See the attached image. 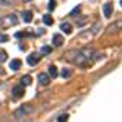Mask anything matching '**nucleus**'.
I'll list each match as a JSON object with an SVG mask.
<instances>
[{
	"label": "nucleus",
	"instance_id": "6ab92c4d",
	"mask_svg": "<svg viewBox=\"0 0 122 122\" xmlns=\"http://www.w3.org/2000/svg\"><path fill=\"white\" fill-rule=\"evenodd\" d=\"M80 13V7H76V8H73L72 11H70V16H75V15H78Z\"/></svg>",
	"mask_w": 122,
	"mask_h": 122
},
{
	"label": "nucleus",
	"instance_id": "4be33fe9",
	"mask_svg": "<svg viewBox=\"0 0 122 122\" xmlns=\"http://www.w3.org/2000/svg\"><path fill=\"white\" fill-rule=\"evenodd\" d=\"M0 60H2V62L7 60V54H5V52H0Z\"/></svg>",
	"mask_w": 122,
	"mask_h": 122
},
{
	"label": "nucleus",
	"instance_id": "f8f14e48",
	"mask_svg": "<svg viewBox=\"0 0 122 122\" xmlns=\"http://www.w3.org/2000/svg\"><path fill=\"white\" fill-rule=\"evenodd\" d=\"M20 67H21V60H20V59H13V60L10 62V68H11V70H18Z\"/></svg>",
	"mask_w": 122,
	"mask_h": 122
},
{
	"label": "nucleus",
	"instance_id": "dca6fc26",
	"mask_svg": "<svg viewBox=\"0 0 122 122\" xmlns=\"http://www.w3.org/2000/svg\"><path fill=\"white\" fill-rule=\"evenodd\" d=\"M56 0H49V3H47V8H49V11H52V10L56 8Z\"/></svg>",
	"mask_w": 122,
	"mask_h": 122
},
{
	"label": "nucleus",
	"instance_id": "5701e85b",
	"mask_svg": "<svg viewBox=\"0 0 122 122\" xmlns=\"http://www.w3.org/2000/svg\"><path fill=\"white\" fill-rule=\"evenodd\" d=\"M23 36H25V33H23V31H20V33H16V34H15V38H23Z\"/></svg>",
	"mask_w": 122,
	"mask_h": 122
},
{
	"label": "nucleus",
	"instance_id": "1a4fd4ad",
	"mask_svg": "<svg viewBox=\"0 0 122 122\" xmlns=\"http://www.w3.org/2000/svg\"><path fill=\"white\" fill-rule=\"evenodd\" d=\"M52 42H54V46H62V44H64V36H62V34H54Z\"/></svg>",
	"mask_w": 122,
	"mask_h": 122
},
{
	"label": "nucleus",
	"instance_id": "6e6552de",
	"mask_svg": "<svg viewBox=\"0 0 122 122\" xmlns=\"http://www.w3.org/2000/svg\"><path fill=\"white\" fill-rule=\"evenodd\" d=\"M60 29H62L65 34H70V33L73 31V26H72L70 23H67V21H65V23H62V25H60Z\"/></svg>",
	"mask_w": 122,
	"mask_h": 122
},
{
	"label": "nucleus",
	"instance_id": "9d476101",
	"mask_svg": "<svg viewBox=\"0 0 122 122\" xmlns=\"http://www.w3.org/2000/svg\"><path fill=\"white\" fill-rule=\"evenodd\" d=\"M23 21L25 23H31L33 21V11H29V10L23 11Z\"/></svg>",
	"mask_w": 122,
	"mask_h": 122
},
{
	"label": "nucleus",
	"instance_id": "0eeeda50",
	"mask_svg": "<svg viewBox=\"0 0 122 122\" xmlns=\"http://www.w3.org/2000/svg\"><path fill=\"white\" fill-rule=\"evenodd\" d=\"M26 60H28V64L31 67H34V65H38V62H39V56L38 54H31V56H28Z\"/></svg>",
	"mask_w": 122,
	"mask_h": 122
},
{
	"label": "nucleus",
	"instance_id": "7ed1b4c3",
	"mask_svg": "<svg viewBox=\"0 0 122 122\" xmlns=\"http://www.w3.org/2000/svg\"><path fill=\"white\" fill-rule=\"evenodd\" d=\"M18 23V18H16V15H7L5 18H2V25L3 26H13V25H16Z\"/></svg>",
	"mask_w": 122,
	"mask_h": 122
},
{
	"label": "nucleus",
	"instance_id": "20e7f679",
	"mask_svg": "<svg viewBox=\"0 0 122 122\" xmlns=\"http://www.w3.org/2000/svg\"><path fill=\"white\" fill-rule=\"evenodd\" d=\"M103 11H104V16H106V18H109V16H112L114 5L111 3V2H107V3H104V7H103Z\"/></svg>",
	"mask_w": 122,
	"mask_h": 122
},
{
	"label": "nucleus",
	"instance_id": "423d86ee",
	"mask_svg": "<svg viewBox=\"0 0 122 122\" xmlns=\"http://www.w3.org/2000/svg\"><path fill=\"white\" fill-rule=\"evenodd\" d=\"M38 81L46 86V85H49V81H51V76L47 75V73H39L38 75Z\"/></svg>",
	"mask_w": 122,
	"mask_h": 122
},
{
	"label": "nucleus",
	"instance_id": "412c9836",
	"mask_svg": "<svg viewBox=\"0 0 122 122\" xmlns=\"http://www.w3.org/2000/svg\"><path fill=\"white\" fill-rule=\"evenodd\" d=\"M5 41H8V36L7 34H0V42H5Z\"/></svg>",
	"mask_w": 122,
	"mask_h": 122
},
{
	"label": "nucleus",
	"instance_id": "f257e3e1",
	"mask_svg": "<svg viewBox=\"0 0 122 122\" xmlns=\"http://www.w3.org/2000/svg\"><path fill=\"white\" fill-rule=\"evenodd\" d=\"M91 54H93V51L83 49L81 52H78V56H76V59H75V64L76 65H86V62L91 59Z\"/></svg>",
	"mask_w": 122,
	"mask_h": 122
},
{
	"label": "nucleus",
	"instance_id": "9b49d317",
	"mask_svg": "<svg viewBox=\"0 0 122 122\" xmlns=\"http://www.w3.org/2000/svg\"><path fill=\"white\" fill-rule=\"evenodd\" d=\"M31 81H33L31 75H25V76H21V80H20V85H23V86H28V85H31Z\"/></svg>",
	"mask_w": 122,
	"mask_h": 122
},
{
	"label": "nucleus",
	"instance_id": "a211bd4d",
	"mask_svg": "<svg viewBox=\"0 0 122 122\" xmlns=\"http://www.w3.org/2000/svg\"><path fill=\"white\" fill-rule=\"evenodd\" d=\"M67 119H68V114H62V116L57 117V122H64V121H67Z\"/></svg>",
	"mask_w": 122,
	"mask_h": 122
},
{
	"label": "nucleus",
	"instance_id": "39448f33",
	"mask_svg": "<svg viewBox=\"0 0 122 122\" xmlns=\"http://www.w3.org/2000/svg\"><path fill=\"white\" fill-rule=\"evenodd\" d=\"M23 94H25V86L23 85H18V86L13 88V96L15 98H21Z\"/></svg>",
	"mask_w": 122,
	"mask_h": 122
},
{
	"label": "nucleus",
	"instance_id": "f3484780",
	"mask_svg": "<svg viewBox=\"0 0 122 122\" xmlns=\"http://www.w3.org/2000/svg\"><path fill=\"white\" fill-rule=\"evenodd\" d=\"M41 52H42V54H51V52H52V47L51 46H44L42 49H41Z\"/></svg>",
	"mask_w": 122,
	"mask_h": 122
},
{
	"label": "nucleus",
	"instance_id": "b1692460",
	"mask_svg": "<svg viewBox=\"0 0 122 122\" xmlns=\"http://www.w3.org/2000/svg\"><path fill=\"white\" fill-rule=\"evenodd\" d=\"M23 2H31V0H23Z\"/></svg>",
	"mask_w": 122,
	"mask_h": 122
},
{
	"label": "nucleus",
	"instance_id": "f03ea898",
	"mask_svg": "<svg viewBox=\"0 0 122 122\" xmlns=\"http://www.w3.org/2000/svg\"><path fill=\"white\" fill-rule=\"evenodd\" d=\"M33 112V107L29 106V104H26V106H20L18 109H16V112H15V116L18 117V119H21V117H25V116H28V114Z\"/></svg>",
	"mask_w": 122,
	"mask_h": 122
},
{
	"label": "nucleus",
	"instance_id": "aec40b11",
	"mask_svg": "<svg viewBox=\"0 0 122 122\" xmlns=\"http://www.w3.org/2000/svg\"><path fill=\"white\" fill-rule=\"evenodd\" d=\"M11 3H13L11 0H0V5H5V7L7 5H11Z\"/></svg>",
	"mask_w": 122,
	"mask_h": 122
},
{
	"label": "nucleus",
	"instance_id": "ddd939ff",
	"mask_svg": "<svg viewBox=\"0 0 122 122\" xmlns=\"http://www.w3.org/2000/svg\"><path fill=\"white\" fill-rule=\"evenodd\" d=\"M49 70H47V75L51 76V78H56L57 76V67L56 65H51V67H47Z\"/></svg>",
	"mask_w": 122,
	"mask_h": 122
},
{
	"label": "nucleus",
	"instance_id": "4468645a",
	"mask_svg": "<svg viewBox=\"0 0 122 122\" xmlns=\"http://www.w3.org/2000/svg\"><path fill=\"white\" fill-rule=\"evenodd\" d=\"M42 21H44V25H47V26H52V25H54V18H52L51 15H44Z\"/></svg>",
	"mask_w": 122,
	"mask_h": 122
},
{
	"label": "nucleus",
	"instance_id": "2eb2a0df",
	"mask_svg": "<svg viewBox=\"0 0 122 122\" xmlns=\"http://www.w3.org/2000/svg\"><path fill=\"white\" fill-rule=\"evenodd\" d=\"M70 75H72V70H70V68H64V70H62V76H64V78H70Z\"/></svg>",
	"mask_w": 122,
	"mask_h": 122
}]
</instances>
